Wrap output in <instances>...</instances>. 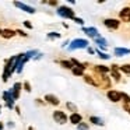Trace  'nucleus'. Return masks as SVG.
Segmentation results:
<instances>
[{"label":"nucleus","instance_id":"nucleus-29","mask_svg":"<svg viewBox=\"0 0 130 130\" xmlns=\"http://www.w3.org/2000/svg\"><path fill=\"white\" fill-rule=\"evenodd\" d=\"M24 25H25L27 28H32V24L29 23V21H24Z\"/></svg>","mask_w":130,"mask_h":130},{"label":"nucleus","instance_id":"nucleus-20","mask_svg":"<svg viewBox=\"0 0 130 130\" xmlns=\"http://www.w3.org/2000/svg\"><path fill=\"white\" fill-rule=\"evenodd\" d=\"M84 70H85V67H74L71 71H73L74 76H83V74H84Z\"/></svg>","mask_w":130,"mask_h":130},{"label":"nucleus","instance_id":"nucleus-14","mask_svg":"<svg viewBox=\"0 0 130 130\" xmlns=\"http://www.w3.org/2000/svg\"><path fill=\"white\" fill-rule=\"evenodd\" d=\"M94 41H95V43H96V45H98L101 49H106L108 42H106V39H105V38L99 37V38H96V39H94Z\"/></svg>","mask_w":130,"mask_h":130},{"label":"nucleus","instance_id":"nucleus-3","mask_svg":"<svg viewBox=\"0 0 130 130\" xmlns=\"http://www.w3.org/2000/svg\"><path fill=\"white\" fill-rule=\"evenodd\" d=\"M53 119H55L56 123L64 124L66 122H67V115H66L63 110H55V112H53Z\"/></svg>","mask_w":130,"mask_h":130},{"label":"nucleus","instance_id":"nucleus-1","mask_svg":"<svg viewBox=\"0 0 130 130\" xmlns=\"http://www.w3.org/2000/svg\"><path fill=\"white\" fill-rule=\"evenodd\" d=\"M88 48V41L87 39H74L70 42V46H69V51H76V49H85Z\"/></svg>","mask_w":130,"mask_h":130},{"label":"nucleus","instance_id":"nucleus-23","mask_svg":"<svg viewBox=\"0 0 130 130\" xmlns=\"http://www.w3.org/2000/svg\"><path fill=\"white\" fill-rule=\"evenodd\" d=\"M96 53H98V56L101 57V59H104V60H108L110 57L108 53H104V52H101V51H96Z\"/></svg>","mask_w":130,"mask_h":130},{"label":"nucleus","instance_id":"nucleus-30","mask_svg":"<svg viewBox=\"0 0 130 130\" xmlns=\"http://www.w3.org/2000/svg\"><path fill=\"white\" fill-rule=\"evenodd\" d=\"M17 34H18V35H21V37H27V34H25L24 31H21V29H18V31H17Z\"/></svg>","mask_w":130,"mask_h":130},{"label":"nucleus","instance_id":"nucleus-36","mask_svg":"<svg viewBox=\"0 0 130 130\" xmlns=\"http://www.w3.org/2000/svg\"><path fill=\"white\" fill-rule=\"evenodd\" d=\"M28 130H34V129H32V127H29V129H28Z\"/></svg>","mask_w":130,"mask_h":130},{"label":"nucleus","instance_id":"nucleus-34","mask_svg":"<svg viewBox=\"0 0 130 130\" xmlns=\"http://www.w3.org/2000/svg\"><path fill=\"white\" fill-rule=\"evenodd\" d=\"M7 126H9V127H14V123H13V122H9V123H7Z\"/></svg>","mask_w":130,"mask_h":130},{"label":"nucleus","instance_id":"nucleus-26","mask_svg":"<svg viewBox=\"0 0 130 130\" xmlns=\"http://www.w3.org/2000/svg\"><path fill=\"white\" fill-rule=\"evenodd\" d=\"M73 21H74V23H77V24H80V25H83V24H84V20H83V18H78V17H74Z\"/></svg>","mask_w":130,"mask_h":130},{"label":"nucleus","instance_id":"nucleus-35","mask_svg":"<svg viewBox=\"0 0 130 130\" xmlns=\"http://www.w3.org/2000/svg\"><path fill=\"white\" fill-rule=\"evenodd\" d=\"M0 130H3V124L0 123Z\"/></svg>","mask_w":130,"mask_h":130},{"label":"nucleus","instance_id":"nucleus-13","mask_svg":"<svg viewBox=\"0 0 130 130\" xmlns=\"http://www.w3.org/2000/svg\"><path fill=\"white\" fill-rule=\"evenodd\" d=\"M14 35H15V31H13V29H10V28H6V29H3V31H2V37L6 38V39L13 38Z\"/></svg>","mask_w":130,"mask_h":130},{"label":"nucleus","instance_id":"nucleus-24","mask_svg":"<svg viewBox=\"0 0 130 130\" xmlns=\"http://www.w3.org/2000/svg\"><path fill=\"white\" fill-rule=\"evenodd\" d=\"M77 130H88V124L84 123V122H81V123L77 126Z\"/></svg>","mask_w":130,"mask_h":130},{"label":"nucleus","instance_id":"nucleus-27","mask_svg":"<svg viewBox=\"0 0 130 130\" xmlns=\"http://www.w3.org/2000/svg\"><path fill=\"white\" fill-rule=\"evenodd\" d=\"M66 106H67V108H70V109H73V112H74V113H76V112H77V109H76V106H74V105H73V104H70V102H67V104H66Z\"/></svg>","mask_w":130,"mask_h":130},{"label":"nucleus","instance_id":"nucleus-19","mask_svg":"<svg viewBox=\"0 0 130 130\" xmlns=\"http://www.w3.org/2000/svg\"><path fill=\"white\" fill-rule=\"evenodd\" d=\"M95 67H96V71H99V73H102V74H106L110 71V69L108 67V66H95Z\"/></svg>","mask_w":130,"mask_h":130},{"label":"nucleus","instance_id":"nucleus-12","mask_svg":"<svg viewBox=\"0 0 130 130\" xmlns=\"http://www.w3.org/2000/svg\"><path fill=\"white\" fill-rule=\"evenodd\" d=\"M45 101H48L49 104H52V105H59V98L57 96H55V95H52V94H46L45 95Z\"/></svg>","mask_w":130,"mask_h":130},{"label":"nucleus","instance_id":"nucleus-31","mask_svg":"<svg viewBox=\"0 0 130 130\" xmlns=\"http://www.w3.org/2000/svg\"><path fill=\"white\" fill-rule=\"evenodd\" d=\"M87 51H88V53H90V55H94V53H95V51H94L92 48H87Z\"/></svg>","mask_w":130,"mask_h":130},{"label":"nucleus","instance_id":"nucleus-15","mask_svg":"<svg viewBox=\"0 0 130 130\" xmlns=\"http://www.w3.org/2000/svg\"><path fill=\"white\" fill-rule=\"evenodd\" d=\"M130 49L127 48H115V55L116 56H123V55H129Z\"/></svg>","mask_w":130,"mask_h":130},{"label":"nucleus","instance_id":"nucleus-10","mask_svg":"<svg viewBox=\"0 0 130 130\" xmlns=\"http://www.w3.org/2000/svg\"><path fill=\"white\" fill-rule=\"evenodd\" d=\"M81 115H80L78 112H76V113H71L70 115V118H69V120H70V123H73V124H76V126H78L80 123H81Z\"/></svg>","mask_w":130,"mask_h":130},{"label":"nucleus","instance_id":"nucleus-2","mask_svg":"<svg viewBox=\"0 0 130 130\" xmlns=\"http://www.w3.org/2000/svg\"><path fill=\"white\" fill-rule=\"evenodd\" d=\"M57 14L63 18H71V20L76 17V15H74V10L70 9V7H67V6H60L59 9H57Z\"/></svg>","mask_w":130,"mask_h":130},{"label":"nucleus","instance_id":"nucleus-33","mask_svg":"<svg viewBox=\"0 0 130 130\" xmlns=\"http://www.w3.org/2000/svg\"><path fill=\"white\" fill-rule=\"evenodd\" d=\"M69 43H70V42H69V41H66V42H63V45H62V46H63V48H66V46H67Z\"/></svg>","mask_w":130,"mask_h":130},{"label":"nucleus","instance_id":"nucleus-11","mask_svg":"<svg viewBox=\"0 0 130 130\" xmlns=\"http://www.w3.org/2000/svg\"><path fill=\"white\" fill-rule=\"evenodd\" d=\"M20 88H21V84H20V83H15L14 87H13V90H9L14 99H17L18 96H20Z\"/></svg>","mask_w":130,"mask_h":130},{"label":"nucleus","instance_id":"nucleus-38","mask_svg":"<svg viewBox=\"0 0 130 130\" xmlns=\"http://www.w3.org/2000/svg\"><path fill=\"white\" fill-rule=\"evenodd\" d=\"M0 110H2V106H0Z\"/></svg>","mask_w":130,"mask_h":130},{"label":"nucleus","instance_id":"nucleus-16","mask_svg":"<svg viewBox=\"0 0 130 130\" xmlns=\"http://www.w3.org/2000/svg\"><path fill=\"white\" fill-rule=\"evenodd\" d=\"M90 122L95 126H104V120L101 118H96V116H91L90 118Z\"/></svg>","mask_w":130,"mask_h":130},{"label":"nucleus","instance_id":"nucleus-37","mask_svg":"<svg viewBox=\"0 0 130 130\" xmlns=\"http://www.w3.org/2000/svg\"><path fill=\"white\" fill-rule=\"evenodd\" d=\"M2 31H3V29H0V35H2Z\"/></svg>","mask_w":130,"mask_h":130},{"label":"nucleus","instance_id":"nucleus-6","mask_svg":"<svg viewBox=\"0 0 130 130\" xmlns=\"http://www.w3.org/2000/svg\"><path fill=\"white\" fill-rule=\"evenodd\" d=\"M14 6L18 7L20 10H23V11L28 13V14H34V13H35V9H34V7L28 6V4H25V3H21V2H14Z\"/></svg>","mask_w":130,"mask_h":130},{"label":"nucleus","instance_id":"nucleus-4","mask_svg":"<svg viewBox=\"0 0 130 130\" xmlns=\"http://www.w3.org/2000/svg\"><path fill=\"white\" fill-rule=\"evenodd\" d=\"M104 25L109 29H118L119 25H120V23H119V20H116V18H105Z\"/></svg>","mask_w":130,"mask_h":130},{"label":"nucleus","instance_id":"nucleus-25","mask_svg":"<svg viewBox=\"0 0 130 130\" xmlns=\"http://www.w3.org/2000/svg\"><path fill=\"white\" fill-rule=\"evenodd\" d=\"M48 38H51V39L56 38V39H57V38H60V34H59V32H49V34H48Z\"/></svg>","mask_w":130,"mask_h":130},{"label":"nucleus","instance_id":"nucleus-5","mask_svg":"<svg viewBox=\"0 0 130 130\" xmlns=\"http://www.w3.org/2000/svg\"><path fill=\"white\" fill-rule=\"evenodd\" d=\"M106 96H108V99L112 101V102H119L122 99V94L116 90H109L106 92Z\"/></svg>","mask_w":130,"mask_h":130},{"label":"nucleus","instance_id":"nucleus-18","mask_svg":"<svg viewBox=\"0 0 130 130\" xmlns=\"http://www.w3.org/2000/svg\"><path fill=\"white\" fill-rule=\"evenodd\" d=\"M84 81L88 83V84H91V85H94V87H98V83H96L91 76H84Z\"/></svg>","mask_w":130,"mask_h":130},{"label":"nucleus","instance_id":"nucleus-21","mask_svg":"<svg viewBox=\"0 0 130 130\" xmlns=\"http://www.w3.org/2000/svg\"><path fill=\"white\" fill-rule=\"evenodd\" d=\"M120 71H122V73H124V74H129V76H130V64H123V66H120Z\"/></svg>","mask_w":130,"mask_h":130},{"label":"nucleus","instance_id":"nucleus-28","mask_svg":"<svg viewBox=\"0 0 130 130\" xmlns=\"http://www.w3.org/2000/svg\"><path fill=\"white\" fill-rule=\"evenodd\" d=\"M24 87H25V91H27V92H29V91H31V87H29L28 83H24Z\"/></svg>","mask_w":130,"mask_h":130},{"label":"nucleus","instance_id":"nucleus-17","mask_svg":"<svg viewBox=\"0 0 130 130\" xmlns=\"http://www.w3.org/2000/svg\"><path fill=\"white\" fill-rule=\"evenodd\" d=\"M60 64H62L64 69H70V70H73V69H74V64L71 63V60H62Z\"/></svg>","mask_w":130,"mask_h":130},{"label":"nucleus","instance_id":"nucleus-32","mask_svg":"<svg viewBox=\"0 0 130 130\" xmlns=\"http://www.w3.org/2000/svg\"><path fill=\"white\" fill-rule=\"evenodd\" d=\"M123 109L126 110V112H129V113H130V106H129V105H123Z\"/></svg>","mask_w":130,"mask_h":130},{"label":"nucleus","instance_id":"nucleus-9","mask_svg":"<svg viewBox=\"0 0 130 130\" xmlns=\"http://www.w3.org/2000/svg\"><path fill=\"white\" fill-rule=\"evenodd\" d=\"M83 31H84L85 34H87L88 37H90V38H94V39L99 38L98 29H96V28H94V27H90V28H83Z\"/></svg>","mask_w":130,"mask_h":130},{"label":"nucleus","instance_id":"nucleus-8","mask_svg":"<svg viewBox=\"0 0 130 130\" xmlns=\"http://www.w3.org/2000/svg\"><path fill=\"white\" fill-rule=\"evenodd\" d=\"M3 98H4V101L7 102V108H9V109H13V108H14V101L15 99L13 98V95L10 94V91H4Z\"/></svg>","mask_w":130,"mask_h":130},{"label":"nucleus","instance_id":"nucleus-7","mask_svg":"<svg viewBox=\"0 0 130 130\" xmlns=\"http://www.w3.org/2000/svg\"><path fill=\"white\" fill-rule=\"evenodd\" d=\"M119 17L122 21L124 23H130V7H123V9L119 11Z\"/></svg>","mask_w":130,"mask_h":130},{"label":"nucleus","instance_id":"nucleus-22","mask_svg":"<svg viewBox=\"0 0 130 130\" xmlns=\"http://www.w3.org/2000/svg\"><path fill=\"white\" fill-rule=\"evenodd\" d=\"M122 94V99H123L124 105H129L130 104V95H127L126 92H120Z\"/></svg>","mask_w":130,"mask_h":130}]
</instances>
